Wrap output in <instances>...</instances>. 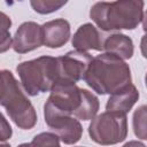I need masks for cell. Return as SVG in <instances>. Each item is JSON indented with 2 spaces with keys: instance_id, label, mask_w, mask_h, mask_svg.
<instances>
[{
  "instance_id": "1",
  "label": "cell",
  "mask_w": 147,
  "mask_h": 147,
  "mask_svg": "<svg viewBox=\"0 0 147 147\" xmlns=\"http://www.w3.org/2000/svg\"><path fill=\"white\" fill-rule=\"evenodd\" d=\"M84 80L98 94H113L131 84V70L123 59L106 52L93 57Z\"/></svg>"
},
{
  "instance_id": "2",
  "label": "cell",
  "mask_w": 147,
  "mask_h": 147,
  "mask_svg": "<svg viewBox=\"0 0 147 147\" xmlns=\"http://www.w3.org/2000/svg\"><path fill=\"white\" fill-rule=\"evenodd\" d=\"M91 20L102 31L133 30L144 17V0L100 1L90 10Z\"/></svg>"
},
{
  "instance_id": "3",
  "label": "cell",
  "mask_w": 147,
  "mask_h": 147,
  "mask_svg": "<svg viewBox=\"0 0 147 147\" xmlns=\"http://www.w3.org/2000/svg\"><path fill=\"white\" fill-rule=\"evenodd\" d=\"M1 106L9 118L22 130H30L37 123V113L9 70H1Z\"/></svg>"
},
{
  "instance_id": "4",
  "label": "cell",
  "mask_w": 147,
  "mask_h": 147,
  "mask_svg": "<svg viewBox=\"0 0 147 147\" xmlns=\"http://www.w3.org/2000/svg\"><path fill=\"white\" fill-rule=\"evenodd\" d=\"M24 91L36 96L51 91L57 80V59L53 56H40L30 61L21 62L16 67Z\"/></svg>"
},
{
  "instance_id": "5",
  "label": "cell",
  "mask_w": 147,
  "mask_h": 147,
  "mask_svg": "<svg viewBox=\"0 0 147 147\" xmlns=\"http://www.w3.org/2000/svg\"><path fill=\"white\" fill-rule=\"evenodd\" d=\"M90 138L100 145H115L122 142L127 136L126 114L105 111L92 118L88 125Z\"/></svg>"
},
{
  "instance_id": "6",
  "label": "cell",
  "mask_w": 147,
  "mask_h": 147,
  "mask_svg": "<svg viewBox=\"0 0 147 147\" xmlns=\"http://www.w3.org/2000/svg\"><path fill=\"white\" fill-rule=\"evenodd\" d=\"M44 117L48 127L53 130L65 145H74L80 140L83 127L78 118L74 115L63 113L46 101L44 106Z\"/></svg>"
},
{
  "instance_id": "7",
  "label": "cell",
  "mask_w": 147,
  "mask_h": 147,
  "mask_svg": "<svg viewBox=\"0 0 147 147\" xmlns=\"http://www.w3.org/2000/svg\"><path fill=\"white\" fill-rule=\"evenodd\" d=\"M56 59H57L56 82H70V83H77L78 80L84 79L88 70V67L91 64V61L93 60L90 53L78 49L70 51L65 55Z\"/></svg>"
},
{
  "instance_id": "8",
  "label": "cell",
  "mask_w": 147,
  "mask_h": 147,
  "mask_svg": "<svg viewBox=\"0 0 147 147\" xmlns=\"http://www.w3.org/2000/svg\"><path fill=\"white\" fill-rule=\"evenodd\" d=\"M49 92L47 101L53 107L75 116L83 100V88H79L76 83L56 82Z\"/></svg>"
},
{
  "instance_id": "9",
  "label": "cell",
  "mask_w": 147,
  "mask_h": 147,
  "mask_svg": "<svg viewBox=\"0 0 147 147\" xmlns=\"http://www.w3.org/2000/svg\"><path fill=\"white\" fill-rule=\"evenodd\" d=\"M44 45L42 28L36 22L22 23L13 38V49L18 54H25Z\"/></svg>"
},
{
  "instance_id": "10",
  "label": "cell",
  "mask_w": 147,
  "mask_h": 147,
  "mask_svg": "<svg viewBox=\"0 0 147 147\" xmlns=\"http://www.w3.org/2000/svg\"><path fill=\"white\" fill-rule=\"evenodd\" d=\"M105 39V36H102L96 26H94L92 23H85L80 25L74 33L71 44L75 49L83 52H87L90 49L103 51Z\"/></svg>"
},
{
  "instance_id": "11",
  "label": "cell",
  "mask_w": 147,
  "mask_h": 147,
  "mask_svg": "<svg viewBox=\"0 0 147 147\" xmlns=\"http://www.w3.org/2000/svg\"><path fill=\"white\" fill-rule=\"evenodd\" d=\"M44 45L48 48H59L65 45L70 38V24L64 18L48 21L41 25Z\"/></svg>"
},
{
  "instance_id": "12",
  "label": "cell",
  "mask_w": 147,
  "mask_h": 147,
  "mask_svg": "<svg viewBox=\"0 0 147 147\" xmlns=\"http://www.w3.org/2000/svg\"><path fill=\"white\" fill-rule=\"evenodd\" d=\"M138 99H139V91L131 83L125 87L110 94L106 103V110L126 114L132 109V107L138 101Z\"/></svg>"
},
{
  "instance_id": "13",
  "label": "cell",
  "mask_w": 147,
  "mask_h": 147,
  "mask_svg": "<svg viewBox=\"0 0 147 147\" xmlns=\"http://www.w3.org/2000/svg\"><path fill=\"white\" fill-rule=\"evenodd\" d=\"M103 51L115 54L123 60H129L133 55V41L124 33H113L106 37Z\"/></svg>"
},
{
  "instance_id": "14",
  "label": "cell",
  "mask_w": 147,
  "mask_h": 147,
  "mask_svg": "<svg viewBox=\"0 0 147 147\" xmlns=\"http://www.w3.org/2000/svg\"><path fill=\"white\" fill-rule=\"evenodd\" d=\"M99 99L96 95H94L92 92L83 88V100L78 108V110L75 113V117H77L80 121H92L99 111Z\"/></svg>"
},
{
  "instance_id": "15",
  "label": "cell",
  "mask_w": 147,
  "mask_h": 147,
  "mask_svg": "<svg viewBox=\"0 0 147 147\" xmlns=\"http://www.w3.org/2000/svg\"><path fill=\"white\" fill-rule=\"evenodd\" d=\"M132 127L137 138L147 140V105H141L134 110Z\"/></svg>"
},
{
  "instance_id": "16",
  "label": "cell",
  "mask_w": 147,
  "mask_h": 147,
  "mask_svg": "<svg viewBox=\"0 0 147 147\" xmlns=\"http://www.w3.org/2000/svg\"><path fill=\"white\" fill-rule=\"evenodd\" d=\"M69 0H30L32 9L41 15L52 14L61 9Z\"/></svg>"
},
{
  "instance_id": "17",
  "label": "cell",
  "mask_w": 147,
  "mask_h": 147,
  "mask_svg": "<svg viewBox=\"0 0 147 147\" xmlns=\"http://www.w3.org/2000/svg\"><path fill=\"white\" fill-rule=\"evenodd\" d=\"M10 25H11L10 18L5 13H1V47H0L1 53H5L8 48L13 47V39L8 31Z\"/></svg>"
},
{
  "instance_id": "18",
  "label": "cell",
  "mask_w": 147,
  "mask_h": 147,
  "mask_svg": "<svg viewBox=\"0 0 147 147\" xmlns=\"http://www.w3.org/2000/svg\"><path fill=\"white\" fill-rule=\"evenodd\" d=\"M60 137L56 133L42 132L37 134L30 145H40V146H60Z\"/></svg>"
},
{
  "instance_id": "19",
  "label": "cell",
  "mask_w": 147,
  "mask_h": 147,
  "mask_svg": "<svg viewBox=\"0 0 147 147\" xmlns=\"http://www.w3.org/2000/svg\"><path fill=\"white\" fill-rule=\"evenodd\" d=\"M11 127L9 125V123L7 122V119L5 118L3 115H1V131H0V134H1V141H5L7 139H9L11 137Z\"/></svg>"
},
{
  "instance_id": "20",
  "label": "cell",
  "mask_w": 147,
  "mask_h": 147,
  "mask_svg": "<svg viewBox=\"0 0 147 147\" xmlns=\"http://www.w3.org/2000/svg\"><path fill=\"white\" fill-rule=\"evenodd\" d=\"M140 51H141L142 56L145 59H147V33H145L141 37V40H140Z\"/></svg>"
},
{
  "instance_id": "21",
  "label": "cell",
  "mask_w": 147,
  "mask_h": 147,
  "mask_svg": "<svg viewBox=\"0 0 147 147\" xmlns=\"http://www.w3.org/2000/svg\"><path fill=\"white\" fill-rule=\"evenodd\" d=\"M142 29L145 31V33H147V11L144 13V17H142Z\"/></svg>"
},
{
  "instance_id": "22",
  "label": "cell",
  "mask_w": 147,
  "mask_h": 147,
  "mask_svg": "<svg viewBox=\"0 0 147 147\" xmlns=\"http://www.w3.org/2000/svg\"><path fill=\"white\" fill-rule=\"evenodd\" d=\"M145 83H146V86H147V74H146V76H145Z\"/></svg>"
}]
</instances>
